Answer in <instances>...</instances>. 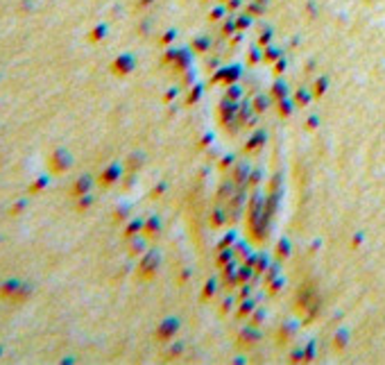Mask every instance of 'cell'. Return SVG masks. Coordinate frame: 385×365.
I'll use <instances>...</instances> for the list:
<instances>
[{
    "label": "cell",
    "mask_w": 385,
    "mask_h": 365,
    "mask_svg": "<svg viewBox=\"0 0 385 365\" xmlns=\"http://www.w3.org/2000/svg\"><path fill=\"white\" fill-rule=\"evenodd\" d=\"M48 168H50V173H52V175L66 173V170L70 168V154L66 152L64 148L54 150V152L48 157Z\"/></svg>",
    "instance_id": "1"
},
{
    "label": "cell",
    "mask_w": 385,
    "mask_h": 365,
    "mask_svg": "<svg viewBox=\"0 0 385 365\" xmlns=\"http://www.w3.org/2000/svg\"><path fill=\"white\" fill-rule=\"evenodd\" d=\"M20 286H23V284H20L18 279H7V282H2L0 284V300L14 302V297L18 295Z\"/></svg>",
    "instance_id": "2"
},
{
    "label": "cell",
    "mask_w": 385,
    "mask_h": 365,
    "mask_svg": "<svg viewBox=\"0 0 385 365\" xmlns=\"http://www.w3.org/2000/svg\"><path fill=\"white\" fill-rule=\"evenodd\" d=\"M89 188H91V177H79L77 182H75L70 195H73V198H84L86 193H89Z\"/></svg>",
    "instance_id": "3"
},
{
    "label": "cell",
    "mask_w": 385,
    "mask_h": 365,
    "mask_svg": "<svg viewBox=\"0 0 385 365\" xmlns=\"http://www.w3.org/2000/svg\"><path fill=\"white\" fill-rule=\"evenodd\" d=\"M48 182H50V177L48 175H41V177H36L34 182L27 186V195H39L41 191H43L45 186H48Z\"/></svg>",
    "instance_id": "4"
},
{
    "label": "cell",
    "mask_w": 385,
    "mask_h": 365,
    "mask_svg": "<svg viewBox=\"0 0 385 365\" xmlns=\"http://www.w3.org/2000/svg\"><path fill=\"white\" fill-rule=\"evenodd\" d=\"M111 68H114V73H118V75L127 73V70L132 68V57H127V54H123L120 59H116V61H114V66H111Z\"/></svg>",
    "instance_id": "5"
},
{
    "label": "cell",
    "mask_w": 385,
    "mask_h": 365,
    "mask_svg": "<svg viewBox=\"0 0 385 365\" xmlns=\"http://www.w3.org/2000/svg\"><path fill=\"white\" fill-rule=\"evenodd\" d=\"M30 295H32V286H30V284H23V286H20V291H18V295L14 297V302H11V304H23V302L27 300Z\"/></svg>",
    "instance_id": "6"
},
{
    "label": "cell",
    "mask_w": 385,
    "mask_h": 365,
    "mask_svg": "<svg viewBox=\"0 0 385 365\" xmlns=\"http://www.w3.org/2000/svg\"><path fill=\"white\" fill-rule=\"evenodd\" d=\"M116 177H118V168H116V166H111V168H109V170H104V173H102V179H100V184H104V186H109V184L114 182Z\"/></svg>",
    "instance_id": "7"
},
{
    "label": "cell",
    "mask_w": 385,
    "mask_h": 365,
    "mask_svg": "<svg viewBox=\"0 0 385 365\" xmlns=\"http://www.w3.org/2000/svg\"><path fill=\"white\" fill-rule=\"evenodd\" d=\"M25 207H27V200H18V202H16L14 207L9 209V211H11V216H20V213L25 211Z\"/></svg>",
    "instance_id": "8"
},
{
    "label": "cell",
    "mask_w": 385,
    "mask_h": 365,
    "mask_svg": "<svg viewBox=\"0 0 385 365\" xmlns=\"http://www.w3.org/2000/svg\"><path fill=\"white\" fill-rule=\"evenodd\" d=\"M102 36H104V25L102 27H95L93 34H91V41H98V39H102Z\"/></svg>",
    "instance_id": "9"
},
{
    "label": "cell",
    "mask_w": 385,
    "mask_h": 365,
    "mask_svg": "<svg viewBox=\"0 0 385 365\" xmlns=\"http://www.w3.org/2000/svg\"><path fill=\"white\" fill-rule=\"evenodd\" d=\"M89 204H91V198H84V200H82V202L77 204V209H79V211H84V209L89 207Z\"/></svg>",
    "instance_id": "10"
},
{
    "label": "cell",
    "mask_w": 385,
    "mask_h": 365,
    "mask_svg": "<svg viewBox=\"0 0 385 365\" xmlns=\"http://www.w3.org/2000/svg\"><path fill=\"white\" fill-rule=\"evenodd\" d=\"M0 354H2V347H0Z\"/></svg>",
    "instance_id": "11"
}]
</instances>
